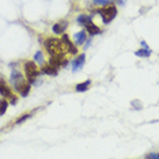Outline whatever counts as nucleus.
Instances as JSON below:
<instances>
[{
  "label": "nucleus",
  "mask_w": 159,
  "mask_h": 159,
  "mask_svg": "<svg viewBox=\"0 0 159 159\" xmlns=\"http://www.w3.org/2000/svg\"><path fill=\"white\" fill-rule=\"evenodd\" d=\"M150 159H159V155L158 153H150V155L148 156Z\"/></svg>",
  "instance_id": "obj_23"
},
{
  "label": "nucleus",
  "mask_w": 159,
  "mask_h": 159,
  "mask_svg": "<svg viewBox=\"0 0 159 159\" xmlns=\"http://www.w3.org/2000/svg\"><path fill=\"white\" fill-rule=\"evenodd\" d=\"M30 87H31V85L27 81L26 84L23 85V87L21 89H20V95L22 98H26V97H28V94H29V92H30Z\"/></svg>",
  "instance_id": "obj_18"
},
{
  "label": "nucleus",
  "mask_w": 159,
  "mask_h": 159,
  "mask_svg": "<svg viewBox=\"0 0 159 159\" xmlns=\"http://www.w3.org/2000/svg\"><path fill=\"white\" fill-rule=\"evenodd\" d=\"M85 62H86V55L85 53L77 56L72 62V72H78V71L81 70L85 65Z\"/></svg>",
  "instance_id": "obj_7"
},
{
  "label": "nucleus",
  "mask_w": 159,
  "mask_h": 159,
  "mask_svg": "<svg viewBox=\"0 0 159 159\" xmlns=\"http://www.w3.org/2000/svg\"><path fill=\"white\" fill-rule=\"evenodd\" d=\"M89 85H91V80H86L84 83H79V84L75 85V91L79 93H84L89 89Z\"/></svg>",
  "instance_id": "obj_14"
},
{
  "label": "nucleus",
  "mask_w": 159,
  "mask_h": 159,
  "mask_svg": "<svg viewBox=\"0 0 159 159\" xmlns=\"http://www.w3.org/2000/svg\"><path fill=\"white\" fill-rule=\"evenodd\" d=\"M43 45L50 57H58L63 59L67 52L64 43L58 37H47L43 42Z\"/></svg>",
  "instance_id": "obj_1"
},
{
  "label": "nucleus",
  "mask_w": 159,
  "mask_h": 159,
  "mask_svg": "<svg viewBox=\"0 0 159 159\" xmlns=\"http://www.w3.org/2000/svg\"><path fill=\"white\" fill-rule=\"evenodd\" d=\"M62 42L64 43V45H65V48H66V51L69 53H71V55H77L78 53V48L77 47H75V44L72 43V41L70 40V36L67 35V34H63L62 35Z\"/></svg>",
  "instance_id": "obj_6"
},
{
  "label": "nucleus",
  "mask_w": 159,
  "mask_h": 159,
  "mask_svg": "<svg viewBox=\"0 0 159 159\" xmlns=\"http://www.w3.org/2000/svg\"><path fill=\"white\" fill-rule=\"evenodd\" d=\"M152 53L150 49L148 50V49H139V50H137L136 52H135V56L137 57H150V55Z\"/></svg>",
  "instance_id": "obj_17"
},
{
  "label": "nucleus",
  "mask_w": 159,
  "mask_h": 159,
  "mask_svg": "<svg viewBox=\"0 0 159 159\" xmlns=\"http://www.w3.org/2000/svg\"><path fill=\"white\" fill-rule=\"evenodd\" d=\"M145 159H150V158H149V157H146V158Z\"/></svg>",
  "instance_id": "obj_25"
},
{
  "label": "nucleus",
  "mask_w": 159,
  "mask_h": 159,
  "mask_svg": "<svg viewBox=\"0 0 159 159\" xmlns=\"http://www.w3.org/2000/svg\"><path fill=\"white\" fill-rule=\"evenodd\" d=\"M23 70H25L27 81L30 85L35 84L37 77L41 75V71L37 69V64L34 61H26L23 63Z\"/></svg>",
  "instance_id": "obj_2"
},
{
  "label": "nucleus",
  "mask_w": 159,
  "mask_h": 159,
  "mask_svg": "<svg viewBox=\"0 0 159 159\" xmlns=\"http://www.w3.org/2000/svg\"><path fill=\"white\" fill-rule=\"evenodd\" d=\"M41 73L42 75H51V77H56L58 75V69L51 66L49 64H43L41 66Z\"/></svg>",
  "instance_id": "obj_9"
},
{
  "label": "nucleus",
  "mask_w": 159,
  "mask_h": 159,
  "mask_svg": "<svg viewBox=\"0 0 159 159\" xmlns=\"http://www.w3.org/2000/svg\"><path fill=\"white\" fill-rule=\"evenodd\" d=\"M8 105H9V102L7 101L6 99H4V100H0V116L5 115V113L7 111Z\"/></svg>",
  "instance_id": "obj_19"
},
{
  "label": "nucleus",
  "mask_w": 159,
  "mask_h": 159,
  "mask_svg": "<svg viewBox=\"0 0 159 159\" xmlns=\"http://www.w3.org/2000/svg\"><path fill=\"white\" fill-rule=\"evenodd\" d=\"M95 13L99 14L101 16L102 23L103 25H109V23L116 18L117 15V8L114 5H109V6H105L102 8H98Z\"/></svg>",
  "instance_id": "obj_3"
},
{
  "label": "nucleus",
  "mask_w": 159,
  "mask_h": 159,
  "mask_svg": "<svg viewBox=\"0 0 159 159\" xmlns=\"http://www.w3.org/2000/svg\"><path fill=\"white\" fill-rule=\"evenodd\" d=\"M34 62L37 64V65H40L42 66L43 64L45 63V57H44V53L42 52V51H36L35 55H34Z\"/></svg>",
  "instance_id": "obj_13"
},
{
  "label": "nucleus",
  "mask_w": 159,
  "mask_h": 159,
  "mask_svg": "<svg viewBox=\"0 0 159 159\" xmlns=\"http://www.w3.org/2000/svg\"><path fill=\"white\" fill-rule=\"evenodd\" d=\"M77 22H78V25H80V26L86 27V26H89V23H92L93 20H92V16H91V15H87V14H80L79 16L77 18Z\"/></svg>",
  "instance_id": "obj_11"
},
{
  "label": "nucleus",
  "mask_w": 159,
  "mask_h": 159,
  "mask_svg": "<svg viewBox=\"0 0 159 159\" xmlns=\"http://www.w3.org/2000/svg\"><path fill=\"white\" fill-rule=\"evenodd\" d=\"M67 26H69V22L65 21V20H63V21H59V22L55 23L51 28V30H52L53 34H56V35H63L65 30H66Z\"/></svg>",
  "instance_id": "obj_8"
},
{
  "label": "nucleus",
  "mask_w": 159,
  "mask_h": 159,
  "mask_svg": "<svg viewBox=\"0 0 159 159\" xmlns=\"http://www.w3.org/2000/svg\"><path fill=\"white\" fill-rule=\"evenodd\" d=\"M0 95L2 98H5V99H9V98L13 95L11 86L7 84V81L1 75H0Z\"/></svg>",
  "instance_id": "obj_5"
},
{
  "label": "nucleus",
  "mask_w": 159,
  "mask_h": 159,
  "mask_svg": "<svg viewBox=\"0 0 159 159\" xmlns=\"http://www.w3.org/2000/svg\"><path fill=\"white\" fill-rule=\"evenodd\" d=\"M86 28V33H89V35L92 36H95V35H99V34H101V29L97 26V25H94V23H89V26L85 27Z\"/></svg>",
  "instance_id": "obj_12"
},
{
  "label": "nucleus",
  "mask_w": 159,
  "mask_h": 159,
  "mask_svg": "<svg viewBox=\"0 0 159 159\" xmlns=\"http://www.w3.org/2000/svg\"><path fill=\"white\" fill-rule=\"evenodd\" d=\"M91 42H92V36H91L89 40H86V42L84 43V49H89V45H91Z\"/></svg>",
  "instance_id": "obj_22"
},
{
  "label": "nucleus",
  "mask_w": 159,
  "mask_h": 159,
  "mask_svg": "<svg viewBox=\"0 0 159 159\" xmlns=\"http://www.w3.org/2000/svg\"><path fill=\"white\" fill-rule=\"evenodd\" d=\"M9 83L13 86V89L15 92H20V89L23 87V85L26 84V77L16 69H13L9 75Z\"/></svg>",
  "instance_id": "obj_4"
},
{
  "label": "nucleus",
  "mask_w": 159,
  "mask_h": 159,
  "mask_svg": "<svg viewBox=\"0 0 159 159\" xmlns=\"http://www.w3.org/2000/svg\"><path fill=\"white\" fill-rule=\"evenodd\" d=\"M9 103H11V105H12V106H15V105H16V102H18V97H16V95H12V97L9 98Z\"/></svg>",
  "instance_id": "obj_21"
},
{
  "label": "nucleus",
  "mask_w": 159,
  "mask_h": 159,
  "mask_svg": "<svg viewBox=\"0 0 159 159\" xmlns=\"http://www.w3.org/2000/svg\"><path fill=\"white\" fill-rule=\"evenodd\" d=\"M39 111V109H34V111H33V113H30V114H23L22 116L18 117V119H16V121H15V124H21V123H23L25 121H28V120L33 116V114H34L35 111Z\"/></svg>",
  "instance_id": "obj_16"
},
{
  "label": "nucleus",
  "mask_w": 159,
  "mask_h": 159,
  "mask_svg": "<svg viewBox=\"0 0 159 159\" xmlns=\"http://www.w3.org/2000/svg\"><path fill=\"white\" fill-rule=\"evenodd\" d=\"M73 37H75V45H84V43L87 40V33H86V30L83 29V30L75 33Z\"/></svg>",
  "instance_id": "obj_10"
},
{
  "label": "nucleus",
  "mask_w": 159,
  "mask_h": 159,
  "mask_svg": "<svg viewBox=\"0 0 159 159\" xmlns=\"http://www.w3.org/2000/svg\"><path fill=\"white\" fill-rule=\"evenodd\" d=\"M92 1H93V4L102 6V7L109 6V5H111V2H113V0H92Z\"/></svg>",
  "instance_id": "obj_20"
},
{
  "label": "nucleus",
  "mask_w": 159,
  "mask_h": 159,
  "mask_svg": "<svg viewBox=\"0 0 159 159\" xmlns=\"http://www.w3.org/2000/svg\"><path fill=\"white\" fill-rule=\"evenodd\" d=\"M64 59V58H63ZM62 58H58V57H50L48 61V64L49 65H51V66L56 67V69H58V67L62 66Z\"/></svg>",
  "instance_id": "obj_15"
},
{
  "label": "nucleus",
  "mask_w": 159,
  "mask_h": 159,
  "mask_svg": "<svg viewBox=\"0 0 159 159\" xmlns=\"http://www.w3.org/2000/svg\"><path fill=\"white\" fill-rule=\"evenodd\" d=\"M141 45H142V47H143V49H148V50L150 49V48H149V45L146 44V42H145V41H141Z\"/></svg>",
  "instance_id": "obj_24"
}]
</instances>
